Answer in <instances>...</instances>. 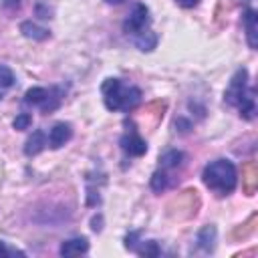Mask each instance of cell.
I'll use <instances>...</instances> for the list:
<instances>
[{
  "label": "cell",
  "instance_id": "obj_9",
  "mask_svg": "<svg viewBox=\"0 0 258 258\" xmlns=\"http://www.w3.org/2000/svg\"><path fill=\"white\" fill-rule=\"evenodd\" d=\"M20 32H22L24 38L36 40V42H42V40H46V38L50 36V32H48L44 26H40V24H36V22H32V20H24V22L20 24Z\"/></svg>",
  "mask_w": 258,
  "mask_h": 258
},
{
  "label": "cell",
  "instance_id": "obj_16",
  "mask_svg": "<svg viewBox=\"0 0 258 258\" xmlns=\"http://www.w3.org/2000/svg\"><path fill=\"white\" fill-rule=\"evenodd\" d=\"M46 95H48V89H44V87H32V89H28L26 93H24V103L26 105H42V101L46 99Z\"/></svg>",
  "mask_w": 258,
  "mask_h": 258
},
{
  "label": "cell",
  "instance_id": "obj_12",
  "mask_svg": "<svg viewBox=\"0 0 258 258\" xmlns=\"http://www.w3.org/2000/svg\"><path fill=\"white\" fill-rule=\"evenodd\" d=\"M133 42H135V46H137L139 50L149 52V50H153V48L157 46V34H155L153 30H149V28H143V30H139V32L135 34Z\"/></svg>",
  "mask_w": 258,
  "mask_h": 258
},
{
  "label": "cell",
  "instance_id": "obj_14",
  "mask_svg": "<svg viewBox=\"0 0 258 258\" xmlns=\"http://www.w3.org/2000/svg\"><path fill=\"white\" fill-rule=\"evenodd\" d=\"M60 101H62V91H60L58 87L48 89V95H46V99H44L42 105H40L42 113H52L54 109L60 107Z\"/></svg>",
  "mask_w": 258,
  "mask_h": 258
},
{
  "label": "cell",
  "instance_id": "obj_22",
  "mask_svg": "<svg viewBox=\"0 0 258 258\" xmlns=\"http://www.w3.org/2000/svg\"><path fill=\"white\" fill-rule=\"evenodd\" d=\"M91 224H93L91 228H93L95 232H101V228H103V226H101V224H103V218H101V216H95V218L91 220Z\"/></svg>",
  "mask_w": 258,
  "mask_h": 258
},
{
  "label": "cell",
  "instance_id": "obj_11",
  "mask_svg": "<svg viewBox=\"0 0 258 258\" xmlns=\"http://www.w3.org/2000/svg\"><path fill=\"white\" fill-rule=\"evenodd\" d=\"M216 236H218L216 226H214V224H208V226H204V228L198 232L196 242H198V246H200L204 252H212L214 246H216Z\"/></svg>",
  "mask_w": 258,
  "mask_h": 258
},
{
  "label": "cell",
  "instance_id": "obj_20",
  "mask_svg": "<svg viewBox=\"0 0 258 258\" xmlns=\"http://www.w3.org/2000/svg\"><path fill=\"white\" fill-rule=\"evenodd\" d=\"M30 123H32V117H30L28 113H20V115H16V117H14L12 127H14L16 131H24V129H28V127H30Z\"/></svg>",
  "mask_w": 258,
  "mask_h": 258
},
{
  "label": "cell",
  "instance_id": "obj_2",
  "mask_svg": "<svg viewBox=\"0 0 258 258\" xmlns=\"http://www.w3.org/2000/svg\"><path fill=\"white\" fill-rule=\"evenodd\" d=\"M103 103L109 111H133L141 103V91L137 87H127L121 79H105L101 85Z\"/></svg>",
  "mask_w": 258,
  "mask_h": 258
},
{
  "label": "cell",
  "instance_id": "obj_3",
  "mask_svg": "<svg viewBox=\"0 0 258 258\" xmlns=\"http://www.w3.org/2000/svg\"><path fill=\"white\" fill-rule=\"evenodd\" d=\"M246 91H248V71H246L244 67H240V69L232 75L230 85H228V89L224 91V101H226L228 105L236 107Z\"/></svg>",
  "mask_w": 258,
  "mask_h": 258
},
{
  "label": "cell",
  "instance_id": "obj_21",
  "mask_svg": "<svg viewBox=\"0 0 258 258\" xmlns=\"http://www.w3.org/2000/svg\"><path fill=\"white\" fill-rule=\"evenodd\" d=\"M137 238H139V232H129V234L125 236V248H127V250H135Z\"/></svg>",
  "mask_w": 258,
  "mask_h": 258
},
{
  "label": "cell",
  "instance_id": "obj_27",
  "mask_svg": "<svg viewBox=\"0 0 258 258\" xmlns=\"http://www.w3.org/2000/svg\"><path fill=\"white\" fill-rule=\"evenodd\" d=\"M0 99H2V91H0Z\"/></svg>",
  "mask_w": 258,
  "mask_h": 258
},
{
  "label": "cell",
  "instance_id": "obj_25",
  "mask_svg": "<svg viewBox=\"0 0 258 258\" xmlns=\"http://www.w3.org/2000/svg\"><path fill=\"white\" fill-rule=\"evenodd\" d=\"M18 2H20V0H4V6L14 8V6H18Z\"/></svg>",
  "mask_w": 258,
  "mask_h": 258
},
{
  "label": "cell",
  "instance_id": "obj_7",
  "mask_svg": "<svg viewBox=\"0 0 258 258\" xmlns=\"http://www.w3.org/2000/svg\"><path fill=\"white\" fill-rule=\"evenodd\" d=\"M71 137H73V127H71L69 123H56V125L50 129V133H48V145H50L52 149H58V147H62L64 143H69Z\"/></svg>",
  "mask_w": 258,
  "mask_h": 258
},
{
  "label": "cell",
  "instance_id": "obj_10",
  "mask_svg": "<svg viewBox=\"0 0 258 258\" xmlns=\"http://www.w3.org/2000/svg\"><path fill=\"white\" fill-rule=\"evenodd\" d=\"M48 145V139H46V135H44V131H40V129H36L28 139H26V143H24V155H28V157H34V155H38L44 147Z\"/></svg>",
  "mask_w": 258,
  "mask_h": 258
},
{
  "label": "cell",
  "instance_id": "obj_18",
  "mask_svg": "<svg viewBox=\"0 0 258 258\" xmlns=\"http://www.w3.org/2000/svg\"><path fill=\"white\" fill-rule=\"evenodd\" d=\"M14 73H12V69H8L6 64H0V91L4 93V91H8L12 85H14Z\"/></svg>",
  "mask_w": 258,
  "mask_h": 258
},
{
  "label": "cell",
  "instance_id": "obj_8",
  "mask_svg": "<svg viewBox=\"0 0 258 258\" xmlns=\"http://www.w3.org/2000/svg\"><path fill=\"white\" fill-rule=\"evenodd\" d=\"M89 252V240L85 236H77V238H71V240H64L58 248V254L60 256H79V254H85Z\"/></svg>",
  "mask_w": 258,
  "mask_h": 258
},
{
  "label": "cell",
  "instance_id": "obj_5",
  "mask_svg": "<svg viewBox=\"0 0 258 258\" xmlns=\"http://www.w3.org/2000/svg\"><path fill=\"white\" fill-rule=\"evenodd\" d=\"M119 145H121V149H123L127 155H131V157H141V155H145V151H147V143H145L135 131L125 133V135L119 139Z\"/></svg>",
  "mask_w": 258,
  "mask_h": 258
},
{
  "label": "cell",
  "instance_id": "obj_13",
  "mask_svg": "<svg viewBox=\"0 0 258 258\" xmlns=\"http://www.w3.org/2000/svg\"><path fill=\"white\" fill-rule=\"evenodd\" d=\"M238 107V111H240V117H244V119H252L254 117V113H256V103H254V89H248L244 95H242V99H240V103L236 105Z\"/></svg>",
  "mask_w": 258,
  "mask_h": 258
},
{
  "label": "cell",
  "instance_id": "obj_1",
  "mask_svg": "<svg viewBox=\"0 0 258 258\" xmlns=\"http://www.w3.org/2000/svg\"><path fill=\"white\" fill-rule=\"evenodd\" d=\"M202 179L206 187L212 189L216 196H228L236 189V183H238L236 165L230 159H216L204 167Z\"/></svg>",
  "mask_w": 258,
  "mask_h": 258
},
{
  "label": "cell",
  "instance_id": "obj_17",
  "mask_svg": "<svg viewBox=\"0 0 258 258\" xmlns=\"http://www.w3.org/2000/svg\"><path fill=\"white\" fill-rule=\"evenodd\" d=\"M135 252L139 256H145V258H155V256L161 254V248H159V244L155 240H149V242H143L141 248H135Z\"/></svg>",
  "mask_w": 258,
  "mask_h": 258
},
{
  "label": "cell",
  "instance_id": "obj_15",
  "mask_svg": "<svg viewBox=\"0 0 258 258\" xmlns=\"http://www.w3.org/2000/svg\"><path fill=\"white\" fill-rule=\"evenodd\" d=\"M183 159V153L177 151V149H169L165 151L161 157H159V163H161V169H175Z\"/></svg>",
  "mask_w": 258,
  "mask_h": 258
},
{
  "label": "cell",
  "instance_id": "obj_6",
  "mask_svg": "<svg viewBox=\"0 0 258 258\" xmlns=\"http://www.w3.org/2000/svg\"><path fill=\"white\" fill-rule=\"evenodd\" d=\"M244 20V28H246V40H248V46L252 50H256L258 46V14L254 8H248L242 16Z\"/></svg>",
  "mask_w": 258,
  "mask_h": 258
},
{
  "label": "cell",
  "instance_id": "obj_4",
  "mask_svg": "<svg viewBox=\"0 0 258 258\" xmlns=\"http://www.w3.org/2000/svg\"><path fill=\"white\" fill-rule=\"evenodd\" d=\"M149 22H151V18H149V8L139 2V4L133 6L131 14H129L127 20L123 22V32H127V34H137L139 30L147 28Z\"/></svg>",
  "mask_w": 258,
  "mask_h": 258
},
{
  "label": "cell",
  "instance_id": "obj_19",
  "mask_svg": "<svg viewBox=\"0 0 258 258\" xmlns=\"http://www.w3.org/2000/svg\"><path fill=\"white\" fill-rule=\"evenodd\" d=\"M165 187H167V175H165V171H155L151 175V189L155 194H161Z\"/></svg>",
  "mask_w": 258,
  "mask_h": 258
},
{
  "label": "cell",
  "instance_id": "obj_24",
  "mask_svg": "<svg viewBox=\"0 0 258 258\" xmlns=\"http://www.w3.org/2000/svg\"><path fill=\"white\" fill-rule=\"evenodd\" d=\"M8 254H14V252H12V250H8L4 242H0V256H8Z\"/></svg>",
  "mask_w": 258,
  "mask_h": 258
},
{
  "label": "cell",
  "instance_id": "obj_26",
  "mask_svg": "<svg viewBox=\"0 0 258 258\" xmlns=\"http://www.w3.org/2000/svg\"><path fill=\"white\" fill-rule=\"evenodd\" d=\"M105 2H107V4H121L123 0H105Z\"/></svg>",
  "mask_w": 258,
  "mask_h": 258
},
{
  "label": "cell",
  "instance_id": "obj_23",
  "mask_svg": "<svg viewBox=\"0 0 258 258\" xmlns=\"http://www.w3.org/2000/svg\"><path fill=\"white\" fill-rule=\"evenodd\" d=\"M179 6H183V8H194V6H198V2L200 0H175Z\"/></svg>",
  "mask_w": 258,
  "mask_h": 258
}]
</instances>
